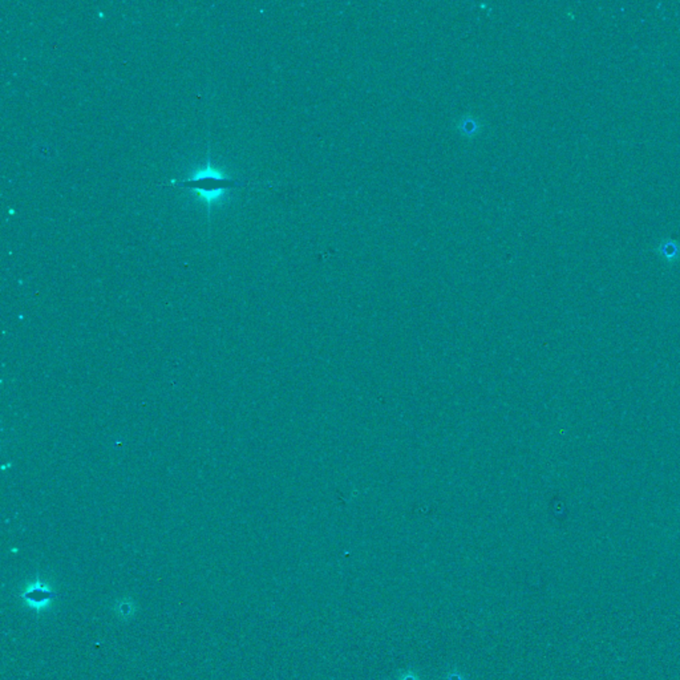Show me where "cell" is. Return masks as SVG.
<instances>
[{
  "mask_svg": "<svg viewBox=\"0 0 680 680\" xmlns=\"http://www.w3.org/2000/svg\"><path fill=\"white\" fill-rule=\"evenodd\" d=\"M175 184L195 190V193L200 195V198L204 200L209 206L217 202L229 189L244 185L241 181L225 175L222 170L213 168L210 161L205 168L195 170L193 175H189L182 181H175Z\"/></svg>",
  "mask_w": 680,
  "mask_h": 680,
  "instance_id": "obj_1",
  "label": "cell"
},
{
  "mask_svg": "<svg viewBox=\"0 0 680 680\" xmlns=\"http://www.w3.org/2000/svg\"><path fill=\"white\" fill-rule=\"evenodd\" d=\"M23 599L29 603V607L35 609L36 612H41L48 606V603L56 597L46 583L38 579L36 582L31 583L23 593Z\"/></svg>",
  "mask_w": 680,
  "mask_h": 680,
  "instance_id": "obj_2",
  "label": "cell"
}]
</instances>
